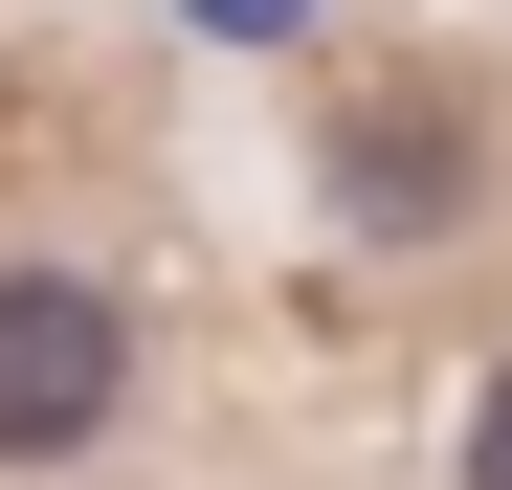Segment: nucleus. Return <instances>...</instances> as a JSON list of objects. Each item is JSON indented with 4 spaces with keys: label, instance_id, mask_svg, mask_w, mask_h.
<instances>
[{
    "label": "nucleus",
    "instance_id": "4",
    "mask_svg": "<svg viewBox=\"0 0 512 490\" xmlns=\"http://www.w3.org/2000/svg\"><path fill=\"white\" fill-rule=\"evenodd\" d=\"M201 23H223V45H290V23H312V0H201Z\"/></svg>",
    "mask_w": 512,
    "mask_h": 490
},
{
    "label": "nucleus",
    "instance_id": "2",
    "mask_svg": "<svg viewBox=\"0 0 512 490\" xmlns=\"http://www.w3.org/2000/svg\"><path fill=\"white\" fill-rule=\"evenodd\" d=\"M468 201H490V134L446 67H334V223L423 268V245H468Z\"/></svg>",
    "mask_w": 512,
    "mask_h": 490
},
{
    "label": "nucleus",
    "instance_id": "1",
    "mask_svg": "<svg viewBox=\"0 0 512 490\" xmlns=\"http://www.w3.org/2000/svg\"><path fill=\"white\" fill-rule=\"evenodd\" d=\"M156 424V290L112 223H0V490H90Z\"/></svg>",
    "mask_w": 512,
    "mask_h": 490
},
{
    "label": "nucleus",
    "instance_id": "3",
    "mask_svg": "<svg viewBox=\"0 0 512 490\" xmlns=\"http://www.w3.org/2000/svg\"><path fill=\"white\" fill-rule=\"evenodd\" d=\"M446 490H512V357L468 379V424H446Z\"/></svg>",
    "mask_w": 512,
    "mask_h": 490
}]
</instances>
